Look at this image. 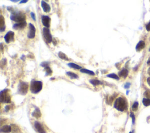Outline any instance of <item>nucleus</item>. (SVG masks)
Returning a JSON list of instances; mask_svg holds the SVG:
<instances>
[{"instance_id":"40","label":"nucleus","mask_w":150,"mask_h":133,"mask_svg":"<svg viewBox=\"0 0 150 133\" xmlns=\"http://www.w3.org/2000/svg\"><path fill=\"white\" fill-rule=\"evenodd\" d=\"M12 2H14V3H16V2H18V1H15V0H11Z\"/></svg>"},{"instance_id":"33","label":"nucleus","mask_w":150,"mask_h":133,"mask_svg":"<svg viewBox=\"0 0 150 133\" xmlns=\"http://www.w3.org/2000/svg\"><path fill=\"white\" fill-rule=\"evenodd\" d=\"M130 85H131V84H130V83H127L126 84L124 85V87L126 89H128V88H129V87H130Z\"/></svg>"},{"instance_id":"21","label":"nucleus","mask_w":150,"mask_h":133,"mask_svg":"<svg viewBox=\"0 0 150 133\" xmlns=\"http://www.w3.org/2000/svg\"><path fill=\"white\" fill-rule=\"evenodd\" d=\"M58 56L59 57V58L61 59L65 60H69V58H68L67 55L65 54H64L63 52H59L58 53Z\"/></svg>"},{"instance_id":"22","label":"nucleus","mask_w":150,"mask_h":133,"mask_svg":"<svg viewBox=\"0 0 150 133\" xmlns=\"http://www.w3.org/2000/svg\"><path fill=\"white\" fill-rule=\"evenodd\" d=\"M89 82H90L92 85H93L94 86H97V85L102 84L101 81L98 80H96V79H91L89 80Z\"/></svg>"},{"instance_id":"34","label":"nucleus","mask_w":150,"mask_h":133,"mask_svg":"<svg viewBox=\"0 0 150 133\" xmlns=\"http://www.w3.org/2000/svg\"><path fill=\"white\" fill-rule=\"evenodd\" d=\"M28 2V1L27 0H22V1H20V4H22V3H27Z\"/></svg>"},{"instance_id":"38","label":"nucleus","mask_w":150,"mask_h":133,"mask_svg":"<svg viewBox=\"0 0 150 133\" xmlns=\"http://www.w3.org/2000/svg\"><path fill=\"white\" fill-rule=\"evenodd\" d=\"M148 73L150 76V67L148 68Z\"/></svg>"},{"instance_id":"18","label":"nucleus","mask_w":150,"mask_h":133,"mask_svg":"<svg viewBox=\"0 0 150 133\" xmlns=\"http://www.w3.org/2000/svg\"><path fill=\"white\" fill-rule=\"evenodd\" d=\"M66 75H67L68 76H69L72 79H78L79 76L78 75H76V74L73 73L72 72H66Z\"/></svg>"},{"instance_id":"6","label":"nucleus","mask_w":150,"mask_h":133,"mask_svg":"<svg viewBox=\"0 0 150 133\" xmlns=\"http://www.w3.org/2000/svg\"><path fill=\"white\" fill-rule=\"evenodd\" d=\"M42 34L43 38L47 43H50L52 41V37L51 34L50 30L49 28H43L42 29Z\"/></svg>"},{"instance_id":"8","label":"nucleus","mask_w":150,"mask_h":133,"mask_svg":"<svg viewBox=\"0 0 150 133\" xmlns=\"http://www.w3.org/2000/svg\"><path fill=\"white\" fill-rule=\"evenodd\" d=\"M14 35H15V34L14 32L9 31L7 32L4 36V39H5V42L7 43H10L11 42L14 41Z\"/></svg>"},{"instance_id":"4","label":"nucleus","mask_w":150,"mask_h":133,"mask_svg":"<svg viewBox=\"0 0 150 133\" xmlns=\"http://www.w3.org/2000/svg\"><path fill=\"white\" fill-rule=\"evenodd\" d=\"M11 96L8 89H4L0 92V100L4 103H9L11 102Z\"/></svg>"},{"instance_id":"20","label":"nucleus","mask_w":150,"mask_h":133,"mask_svg":"<svg viewBox=\"0 0 150 133\" xmlns=\"http://www.w3.org/2000/svg\"><path fill=\"white\" fill-rule=\"evenodd\" d=\"M68 66H69V67L73 68V69H82L81 66L77 65V64L73 63H69L68 64Z\"/></svg>"},{"instance_id":"14","label":"nucleus","mask_w":150,"mask_h":133,"mask_svg":"<svg viewBox=\"0 0 150 133\" xmlns=\"http://www.w3.org/2000/svg\"><path fill=\"white\" fill-rule=\"evenodd\" d=\"M12 131V128H11V126L9 125H4L3 127H2L1 129H0V132L1 133H9Z\"/></svg>"},{"instance_id":"23","label":"nucleus","mask_w":150,"mask_h":133,"mask_svg":"<svg viewBox=\"0 0 150 133\" xmlns=\"http://www.w3.org/2000/svg\"><path fill=\"white\" fill-rule=\"evenodd\" d=\"M142 103H143L144 106H146V107L150 106V99L149 98H144L142 99Z\"/></svg>"},{"instance_id":"11","label":"nucleus","mask_w":150,"mask_h":133,"mask_svg":"<svg viewBox=\"0 0 150 133\" xmlns=\"http://www.w3.org/2000/svg\"><path fill=\"white\" fill-rule=\"evenodd\" d=\"M26 22L24 21L22 22H19V23H16L14 25H13V29L15 30H21L24 29V28H25L26 26Z\"/></svg>"},{"instance_id":"3","label":"nucleus","mask_w":150,"mask_h":133,"mask_svg":"<svg viewBox=\"0 0 150 133\" xmlns=\"http://www.w3.org/2000/svg\"><path fill=\"white\" fill-rule=\"evenodd\" d=\"M43 84L42 82L41 81H32L31 83V87H30V90L31 92L34 94H37L42 89Z\"/></svg>"},{"instance_id":"15","label":"nucleus","mask_w":150,"mask_h":133,"mask_svg":"<svg viewBox=\"0 0 150 133\" xmlns=\"http://www.w3.org/2000/svg\"><path fill=\"white\" fill-rule=\"evenodd\" d=\"M128 75V71L126 68H123L120 72H119V75L120 77H122L123 78H126Z\"/></svg>"},{"instance_id":"30","label":"nucleus","mask_w":150,"mask_h":133,"mask_svg":"<svg viewBox=\"0 0 150 133\" xmlns=\"http://www.w3.org/2000/svg\"><path fill=\"white\" fill-rule=\"evenodd\" d=\"M130 116H131V117L132 118V124H134V123H135V116H134V114L132 113H130Z\"/></svg>"},{"instance_id":"2","label":"nucleus","mask_w":150,"mask_h":133,"mask_svg":"<svg viewBox=\"0 0 150 133\" xmlns=\"http://www.w3.org/2000/svg\"><path fill=\"white\" fill-rule=\"evenodd\" d=\"M11 13L12 14L10 16L11 20L16 22L17 23L25 21V20L26 16L24 12H20V11H14V12H12Z\"/></svg>"},{"instance_id":"19","label":"nucleus","mask_w":150,"mask_h":133,"mask_svg":"<svg viewBox=\"0 0 150 133\" xmlns=\"http://www.w3.org/2000/svg\"><path fill=\"white\" fill-rule=\"evenodd\" d=\"M80 72H81V73H83L87 74V75H91V76H94L95 75V73H94V72H93L92 71H89V70L86 69H80Z\"/></svg>"},{"instance_id":"41","label":"nucleus","mask_w":150,"mask_h":133,"mask_svg":"<svg viewBox=\"0 0 150 133\" xmlns=\"http://www.w3.org/2000/svg\"><path fill=\"white\" fill-rule=\"evenodd\" d=\"M130 133H133V132H130Z\"/></svg>"},{"instance_id":"12","label":"nucleus","mask_w":150,"mask_h":133,"mask_svg":"<svg viewBox=\"0 0 150 133\" xmlns=\"http://www.w3.org/2000/svg\"><path fill=\"white\" fill-rule=\"evenodd\" d=\"M41 6H42V9H43V11H44L45 12L48 13V12H50V11H51L50 5H49L47 3H46L45 1H41Z\"/></svg>"},{"instance_id":"13","label":"nucleus","mask_w":150,"mask_h":133,"mask_svg":"<svg viewBox=\"0 0 150 133\" xmlns=\"http://www.w3.org/2000/svg\"><path fill=\"white\" fill-rule=\"evenodd\" d=\"M145 42L143 41H140L138 42V43L137 44L136 49L137 51L139 52V51H141L142 49L145 48Z\"/></svg>"},{"instance_id":"36","label":"nucleus","mask_w":150,"mask_h":133,"mask_svg":"<svg viewBox=\"0 0 150 133\" xmlns=\"http://www.w3.org/2000/svg\"><path fill=\"white\" fill-rule=\"evenodd\" d=\"M147 83L149 85V86H150V77L147 79Z\"/></svg>"},{"instance_id":"42","label":"nucleus","mask_w":150,"mask_h":133,"mask_svg":"<svg viewBox=\"0 0 150 133\" xmlns=\"http://www.w3.org/2000/svg\"><path fill=\"white\" fill-rule=\"evenodd\" d=\"M149 52H150V48H149Z\"/></svg>"},{"instance_id":"27","label":"nucleus","mask_w":150,"mask_h":133,"mask_svg":"<svg viewBox=\"0 0 150 133\" xmlns=\"http://www.w3.org/2000/svg\"><path fill=\"white\" fill-rule=\"evenodd\" d=\"M45 70H46V76H49V75H51V74L52 73V71L51 69L50 68V67H49V66H47V67L45 68Z\"/></svg>"},{"instance_id":"7","label":"nucleus","mask_w":150,"mask_h":133,"mask_svg":"<svg viewBox=\"0 0 150 133\" xmlns=\"http://www.w3.org/2000/svg\"><path fill=\"white\" fill-rule=\"evenodd\" d=\"M36 29L33 24H29V31L28 32V37L29 39H33L35 37Z\"/></svg>"},{"instance_id":"35","label":"nucleus","mask_w":150,"mask_h":133,"mask_svg":"<svg viewBox=\"0 0 150 133\" xmlns=\"http://www.w3.org/2000/svg\"><path fill=\"white\" fill-rule=\"evenodd\" d=\"M5 110H6V111H8L9 110V106H5Z\"/></svg>"},{"instance_id":"29","label":"nucleus","mask_w":150,"mask_h":133,"mask_svg":"<svg viewBox=\"0 0 150 133\" xmlns=\"http://www.w3.org/2000/svg\"><path fill=\"white\" fill-rule=\"evenodd\" d=\"M49 64V62H42V63L41 64V66H42V67H44V68H46L48 66Z\"/></svg>"},{"instance_id":"1","label":"nucleus","mask_w":150,"mask_h":133,"mask_svg":"<svg viewBox=\"0 0 150 133\" xmlns=\"http://www.w3.org/2000/svg\"><path fill=\"white\" fill-rule=\"evenodd\" d=\"M114 107L119 111H124L127 109V102L123 97L117 98L114 102Z\"/></svg>"},{"instance_id":"37","label":"nucleus","mask_w":150,"mask_h":133,"mask_svg":"<svg viewBox=\"0 0 150 133\" xmlns=\"http://www.w3.org/2000/svg\"><path fill=\"white\" fill-rule=\"evenodd\" d=\"M147 65H150V57L147 61Z\"/></svg>"},{"instance_id":"25","label":"nucleus","mask_w":150,"mask_h":133,"mask_svg":"<svg viewBox=\"0 0 150 133\" xmlns=\"http://www.w3.org/2000/svg\"><path fill=\"white\" fill-rule=\"evenodd\" d=\"M11 128H12V131H11L13 133H17L20 131V128L16 125L14 124H12V125H11Z\"/></svg>"},{"instance_id":"9","label":"nucleus","mask_w":150,"mask_h":133,"mask_svg":"<svg viewBox=\"0 0 150 133\" xmlns=\"http://www.w3.org/2000/svg\"><path fill=\"white\" fill-rule=\"evenodd\" d=\"M42 23L45 26V28H49L51 26V18L48 16L43 15L41 18Z\"/></svg>"},{"instance_id":"5","label":"nucleus","mask_w":150,"mask_h":133,"mask_svg":"<svg viewBox=\"0 0 150 133\" xmlns=\"http://www.w3.org/2000/svg\"><path fill=\"white\" fill-rule=\"evenodd\" d=\"M29 85L27 83L24 81H20L18 86V93L22 96H25L27 94Z\"/></svg>"},{"instance_id":"17","label":"nucleus","mask_w":150,"mask_h":133,"mask_svg":"<svg viewBox=\"0 0 150 133\" xmlns=\"http://www.w3.org/2000/svg\"><path fill=\"white\" fill-rule=\"evenodd\" d=\"M32 116L35 117L36 119H38V118L41 117V113L39 108L36 107L35 110H34L33 113H32Z\"/></svg>"},{"instance_id":"32","label":"nucleus","mask_w":150,"mask_h":133,"mask_svg":"<svg viewBox=\"0 0 150 133\" xmlns=\"http://www.w3.org/2000/svg\"><path fill=\"white\" fill-rule=\"evenodd\" d=\"M31 16L32 17V18L33 19V20L34 21H36V18H35V14L33 12H32L31 13Z\"/></svg>"},{"instance_id":"24","label":"nucleus","mask_w":150,"mask_h":133,"mask_svg":"<svg viewBox=\"0 0 150 133\" xmlns=\"http://www.w3.org/2000/svg\"><path fill=\"white\" fill-rule=\"evenodd\" d=\"M107 77H110V78H111V79L117 80H119V76L116 75V74H115V73L109 74V75H107Z\"/></svg>"},{"instance_id":"31","label":"nucleus","mask_w":150,"mask_h":133,"mask_svg":"<svg viewBox=\"0 0 150 133\" xmlns=\"http://www.w3.org/2000/svg\"><path fill=\"white\" fill-rule=\"evenodd\" d=\"M146 30H147L148 32L150 31V21L148 22V24L146 25Z\"/></svg>"},{"instance_id":"10","label":"nucleus","mask_w":150,"mask_h":133,"mask_svg":"<svg viewBox=\"0 0 150 133\" xmlns=\"http://www.w3.org/2000/svg\"><path fill=\"white\" fill-rule=\"evenodd\" d=\"M34 127L35 130L38 133H46V131L45 130L43 125L40 123L39 121H35L34 123Z\"/></svg>"},{"instance_id":"28","label":"nucleus","mask_w":150,"mask_h":133,"mask_svg":"<svg viewBox=\"0 0 150 133\" xmlns=\"http://www.w3.org/2000/svg\"><path fill=\"white\" fill-rule=\"evenodd\" d=\"M144 95V96L147 97V98H149L150 99V90H147V91H145Z\"/></svg>"},{"instance_id":"26","label":"nucleus","mask_w":150,"mask_h":133,"mask_svg":"<svg viewBox=\"0 0 150 133\" xmlns=\"http://www.w3.org/2000/svg\"><path fill=\"white\" fill-rule=\"evenodd\" d=\"M138 108V103L137 102H135L132 106V111H136L137 110Z\"/></svg>"},{"instance_id":"39","label":"nucleus","mask_w":150,"mask_h":133,"mask_svg":"<svg viewBox=\"0 0 150 133\" xmlns=\"http://www.w3.org/2000/svg\"><path fill=\"white\" fill-rule=\"evenodd\" d=\"M1 51H3V45H2V43H1Z\"/></svg>"},{"instance_id":"16","label":"nucleus","mask_w":150,"mask_h":133,"mask_svg":"<svg viewBox=\"0 0 150 133\" xmlns=\"http://www.w3.org/2000/svg\"><path fill=\"white\" fill-rule=\"evenodd\" d=\"M5 29V20L4 17L1 15L0 16V31L4 32Z\"/></svg>"}]
</instances>
